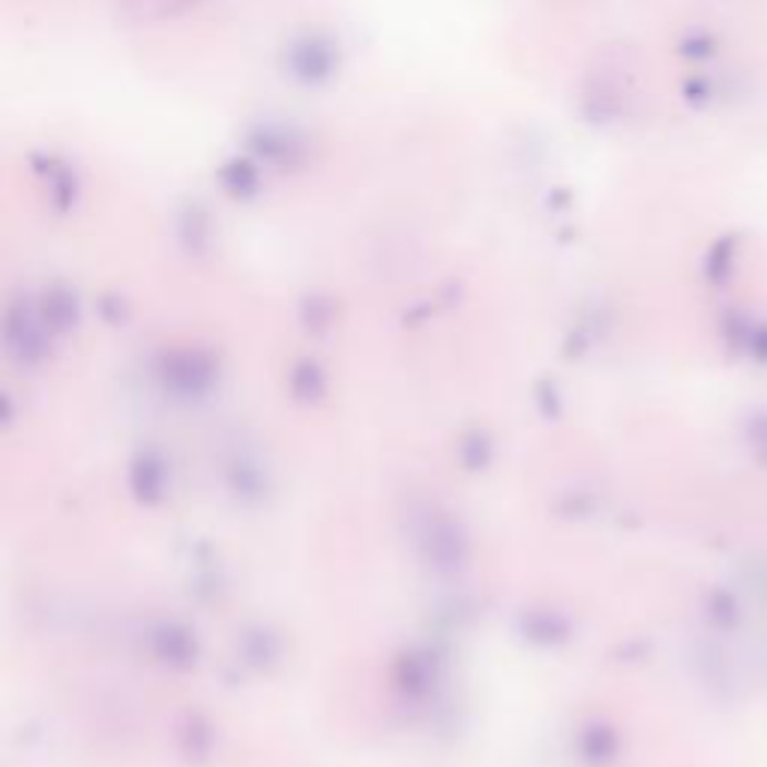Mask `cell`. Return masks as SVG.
<instances>
[{
  "label": "cell",
  "mask_w": 767,
  "mask_h": 767,
  "mask_svg": "<svg viewBox=\"0 0 767 767\" xmlns=\"http://www.w3.org/2000/svg\"><path fill=\"white\" fill-rule=\"evenodd\" d=\"M246 153L255 160L276 168V172H300L313 160V144L304 132L285 126V123L262 121L246 130Z\"/></svg>",
  "instance_id": "cell-1"
},
{
  "label": "cell",
  "mask_w": 767,
  "mask_h": 767,
  "mask_svg": "<svg viewBox=\"0 0 767 767\" xmlns=\"http://www.w3.org/2000/svg\"><path fill=\"white\" fill-rule=\"evenodd\" d=\"M285 75L304 88H321L339 72V45L327 33H300L285 49Z\"/></svg>",
  "instance_id": "cell-2"
},
{
  "label": "cell",
  "mask_w": 767,
  "mask_h": 767,
  "mask_svg": "<svg viewBox=\"0 0 767 767\" xmlns=\"http://www.w3.org/2000/svg\"><path fill=\"white\" fill-rule=\"evenodd\" d=\"M31 172L40 181L45 202L58 216L75 211V204L81 198V181L79 172L72 168V162H67L61 153L37 151L31 153Z\"/></svg>",
  "instance_id": "cell-3"
},
{
  "label": "cell",
  "mask_w": 767,
  "mask_h": 767,
  "mask_svg": "<svg viewBox=\"0 0 767 767\" xmlns=\"http://www.w3.org/2000/svg\"><path fill=\"white\" fill-rule=\"evenodd\" d=\"M112 3L114 16L126 24H165L195 12L204 0H112Z\"/></svg>",
  "instance_id": "cell-4"
},
{
  "label": "cell",
  "mask_w": 767,
  "mask_h": 767,
  "mask_svg": "<svg viewBox=\"0 0 767 767\" xmlns=\"http://www.w3.org/2000/svg\"><path fill=\"white\" fill-rule=\"evenodd\" d=\"M216 183L232 202H253L262 192V162L249 153L232 156L216 168Z\"/></svg>",
  "instance_id": "cell-5"
},
{
  "label": "cell",
  "mask_w": 767,
  "mask_h": 767,
  "mask_svg": "<svg viewBox=\"0 0 767 767\" xmlns=\"http://www.w3.org/2000/svg\"><path fill=\"white\" fill-rule=\"evenodd\" d=\"M717 51H719L717 37L707 31H693L687 33L684 40L677 42V54H681V58H687V61H710V58H717Z\"/></svg>",
  "instance_id": "cell-6"
},
{
  "label": "cell",
  "mask_w": 767,
  "mask_h": 767,
  "mask_svg": "<svg viewBox=\"0 0 767 767\" xmlns=\"http://www.w3.org/2000/svg\"><path fill=\"white\" fill-rule=\"evenodd\" d=\"M735 249H737L735 234H726V237H719V241L710 246V253H707V273H710L714 279H719L723 273H728L732 258H735Z\"/></svg>",
  "instance_id": "cell-7"
},
{
  "label": "cell",
  "mask_w": 767,
  "mask_h": 767,
  "mask_svg": "<svg viewBox=\"0 0 767 767\" xmlns=\"http://www.w3.org/2000/svg\"><path fill=\"white\" fill-rule=\"evenodd\" d=\"M681 93H684V100L689 105H707V102L714 100V81L705 79V75H693V79L684 81Z\"/></svg>",
  "instance_id": "cell-8"
},
{
  "label": "cell",
  "mask_w": 767,
  "mask_h": 767,
  "mask_svg": "<svg viewBox=\"0 0 767 767\" xmlns=\"http://www.w3.org/2000/svg\"><path fill=\"white\" fill-rule=\"evenodd\" d=\"M181 225H183V237H195V243H198L204 234H207V213H204L198 204H190L186 213L181 216Z\"/></svg>",
  "instance_id": "cell-9"
}]
</instances>
